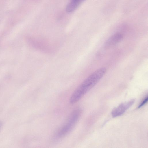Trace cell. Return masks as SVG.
<instances>
[{
    "mask_svg": "<svg viewBox=\"0 0 148 148\" xmlns=\"http://www.w3.org/2000/svg\"><path fill=\"white\" fill-rule=\"evenodd\" d=\"M105 67L99 69L88 77L76 89L69 99V103L73 104L78 101L99 81L106 71Z\"/></svg>",
    "mask_w": 148,
    "mask_h": 148,
    "instance_id": "6da1fadb",
    "label": "cell"
},
{
    "mask_svg": "<svg viewBox=\"0 0 148 148\" xmlns=\"http://www.w3.org/2000/svg\"><path fill=\"white\" fill-rule=\"evenodd\" d=\"M81 113L82 111L80 108L75 109L71 114L66 123L56 133L54 139H60L70 132L79 119Z\"/></svg>",
    "mask_w": 148,
    "mask_h": 148,
    "instance_id": "7a4b0ae2",
    "label": "cell"
},
{
    "mask_svg": "<svg viewBox=\"0 0 148 148\" xmlns=\"http://www.w3.org/2000/svg\"><path fill=\"white\" fill-rule=\"evenodd\" d=\"M135 99L130 100L120 104L112 110L111 113L113 117H116L121 115L133 104Z\"/></svg>",
    "mask_w": 148,
    "mask_h": 148,
    "instance_id": "3957f363",
    "label": "cell"
},
{
    "mask_svg": "<svg viewBox=\"0 0 148 148\" xmlns=\"http://www.w3.org/2000/svg\"><path fill=\"white\" fill-rule=\"evenodd\" d=\"M123 35L120 33H116L112 35L106 41L105 45L108 47L115 45L122 39Z\"/></svg>",
    "mask_w": 148,
    "mask_h": 148,
    "instance_id": "277c9868",
    "label": "cell"
},
{
    "mask_svg": "<svg viewBox=\"0 0 148 148\" xmlns=\"http://www.w3.org/2000/svg\"><path fill=\"white\" fill-rule=\"evenodd\" d=\"M85 0H71L66 6V12L69 13L73 12Z\"/></svg>",
    "mask_w": 148,
    "mask_h": 148,
    "instance_id": "5b68a950",
    "label": "cell"
},
{
    "mask_svg": "<svg viewBox=\"0 0 148 148\" xmlns=\"http://www.w3.org/2000/svg\"><path fill=\"white\" fill-rule=\"evenodd\" d=\"M147 101L148 96L147 95L138 105V108H139L144 105L147 102Z\"/></svg>",
    "mask_w": 148,
    "mask_h": 148,
    "instance_id": "8992f818",
    "label": "cell"
},
{
    "mask_svg": "<svg viewBox=\"0 0 148 148\" xmlns=\"http://www.w3.org/2000/svg\"><path fill=\"white\" fill-rule=\"evenodd\" d=\"M2 126V123L0 122V128L1 127V126Z\"/></svg>",
    "mask_w": 148,
    "mask_h": 148,
    "instance_id": "52a82bcc",
    "label": "cell"
}]
</instances>
